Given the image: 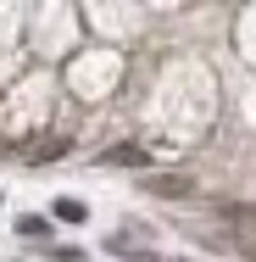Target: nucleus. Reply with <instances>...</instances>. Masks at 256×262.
I'll list each match as a JSON object with an SVG mask.
<instances>
[{"label":"nucleus","mask_w":256,"mask_h":262,"mask_svg":"<svg viewBox=\"0 0 256 262\" xmlns=\"http://www.w3.org/2000/svg\"><path fill=\"white\" fill-rule=\"evenodd\" d=\"M145 190H151V195H190L195 184H190V173H151Z\"/></svg>","instance_id":"nucleus-1"},{"label":"nucleus","mask_w":256,"mask_h":262,"mask_svg":"<svg viewBox=\"0 0 256 262\" xmlns=\"http://www.w3.org/2000/svg\"><path fill=\"white\" fill-rule=\"evenodd\" d=\"M106 162H111V167H145L151 151H145V145H134V140H123V145H111V151H106Z\"/></svg>","instance_id":"nucleus-2"},{"label":"nucleus","mask_w":256,"mask_h":262,"mask_svg":"<svg viewBox=\"0 0 256 262\" xmlns=\"http://www.w3.org/2000/svg\"><path fill=\"white\" fill-rule=\"evenodd\" d=\"M217 217H228V223H245V229H256V207H245V201H217Z\"/></svg>","instance_id":"nucleus-3"},{"label":"nucleus","mask_w":256,"mask_h":262,"mask_svg":"<svg viewBox=\"0 0 256 262\" xmlns=\"http://www.w3.org/2000/svg\"><path fill=\"white\" fill-rule=\"evenodd\" d=\"M111 251H117V257H123V262H156L151 251H134V246H128V240H111Z\"/></svg>","instance_id":"nucleus-4"},{"label":"nucleus","mask_w":256,"mask_h":262,"mask_svg":"<svg viewBox=\"0 0 256 262\" xmlns=\"http://www.w3.org/2000/svg\"><path fill=\"white\" fill-rule=\"evenodd\" d=\"M61 151H67V145H61V140H45V145H34V151H28V157H34V162H56V157H61Z\"/></svg>","instance_id":"nucleus-5"},{"label":"nucleus","mask_w":256,"mask_h":262,"mask_svg":"<svg viewBox=\"0 0 256 262\" xmlns=\"http://www.w3.org/2000/svg\"><path fill=\"white\" fill-rule=\"evenodd\" d=\"M56 217H61V223H78L84 207H78V201H56Z\"/></svg>","instance_id":"nucleus-6"},{"label":"nucleus","mask_w":256,"mask_h":262,"mask_svg":"<svg viewBox=\"0 0 256 262\" xmlns=\"http://www.w3.org/2000/svg\"><path fill=\"white\" fill-rule=\"evenodd\" d=\"M173 262H190V257H173Z\"/></svg>","instance_id":"nucleus-7"}]
</instances>
